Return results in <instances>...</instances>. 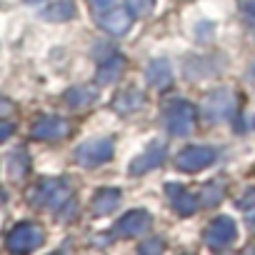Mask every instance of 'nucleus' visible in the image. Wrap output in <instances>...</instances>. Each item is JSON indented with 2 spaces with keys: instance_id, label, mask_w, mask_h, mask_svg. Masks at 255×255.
<instances>
[{
  "instance_id": "obj_6",
  "label": "nucleus",
  "mask_w": 255,
  "mask_h": 255,
  "mask_svg": "<svg viewBox=\"0 0 255 255\" xmlns=\"http://www.w3.org/2000/svg\"><path fill=\"white\" fill-rule=\"evenodd\" d=\"M235 238H238V228H235V220H230L228 215L215 218V220L208 225L205 235H203L205 245L213 248V250H223V248L233 245Z\"/></svg>"
},
{
  "instance_id": "obj_5",
  "label": "nucleus",
  "mask_w": 255,
  "mask_h": 255,
  "mask_svg": "<svg viewBox=\"0 0 255 255\" xmlns=\"http://www.w3.org/2000/svg\"><path fill=\"white\" fill-rule=\"evenodd\" d=\"M110 158H113V140H110V138L88 140V143H83V145L75 150V160H78L83 168H98V165L108 163Z\"/></svg>"
},
{
  "instance_id": "obj_29",
  "label": "nucleus",
  "mask_w": 255,
  "mask_h": 255,
  "mask_svg": "<svg viewBox=\"0 0 255 255\" xmlns=\"http://www.w3.org/2000/svg\"><path fill=\"white\" fill-rule=\"evenodd\" d=\"M3 200H5V195H3V193H0V203H3Z\"/></svg>"
},
{
  "instance_id": "obj_11",
  "label": "nucleus",
  "mask_w": 255,
  "mask_h": 255,
  "mask_svg": "<svg viewBox=\"0 0 255 255\" xmlns=\"http://www.w3.org/2000/svg\"><path fill=\"white\" fill-rule=\"evenodd\" d=\"M100 28L108 30L110 35H125L133 25V13L128 8H115V10H108L105 15H100Z\"/></svg>"
},
{
  "instance_id": "obj_4",
  "label": "nucleus",
  "mask_w": 255,
  "mask_h": 255,
  "mask_svg": "<svg viewBox=\"0 0 255 255\" xmlns=\"http://www.w3.org/2000/svg\"><path fill=\"white\" fill-rule=\"evenodd\" d=\"M43 243H45V233L35 223H20L8 235V248L13 253H30V250H38Z\"/></svg>"
},
{
  "instance_id": "obj_12",
  "label": "nucleus",
  "mask_w": 255,
  "mask_h": 255,
  "mask_svg": "<svg viewBox=\"0 0 255 255\" xmlns=\"http://www.w3.org/2000/svg\"><path fill=\"white\" fill-rule=\"evenodd\" d=\"M163 160H165V145L163 143H150L148 150L130 163V175H143V173L158 168Z\"/></svg>"
},
{
  "instance_id": "obj_18",
  "label": "nucleus",
  "mask_w": 255,
  "mask_h": 255,
  "mask_svg": "<svg viewBox=\"0 0 255 255\" xmlns=\"http://www.w3.org/2000/svg\"><path fill=\"white\" fill-rule=\"evenodd\" d=\"M73 15H75L73 0H58V3H53L50 8L43 10V18H48V20H70Z\"/></svg>"
},
{
  "instance_id": "obj_28",
  "label": "nucleus",
  "mask_w": 255,
  "mask_h": 255,
  "mask_svg": "<svg viewBox=\"0 0 255 255\" xmlns=\"http://www.w3.org/2000/svg\"><path fill=\"white\" fill-rule=\"evenodd\" d=\"M250 230H253V233H255V213H253V215H250Z\"/></svg>"
},
{
  "instance_id": "obj_15",
  "label": "nucleus",
  "mask_w": 255,
  "mask_h": 255,
  "mask_svg": "<svg viewBox=\"0 0 255 255\" xmlns=\"http://www.w3.org/2000/svg\"><path fill=\"white\" fill-rule=\"evenodd\" d=\"M123 70H125V60H123V55H110L100 68H98V83L100 85H113L120 75H123Z\"/></svg>"
},
{
  "instance_id": "obj_16",
  "label": "nucleus",
  "mask_w": 255,
  "mask_h": 255,
  "mask_svg": "<svg viewBox=\"0 0 255 255\" xmlns=\"http://www.w3.org/2000/svg\"><path fill=\"white\" fill-rule=\"evenodd\" d=\"M120 203V190L115 188H103L93 195V213L100 218V215H108L115 210V205Z\"/></svg>"
},
{
  "instance_id": "obj_2",
  "label": "nucleus",
  "mask_w": 255,
  "mask_h": 255,
  "mask_svg": "<svg viewBox=\"0 0 255 255\" xmlns=\"http://www.w3.org/2000/svg\"><path fill=\"white\" fill-rule=\"evenodd\" d=\"M165 125L168 130L178 138L188 135L195 128V108L188 100H173L165 108Z\"/></svg>"
},
{
  "instance_id": "obj_26",
  "label": "nucleus",
  "mask_w": 255,
  "mask_h": 255,
  "mask_svg": "<svg viewBox=\"0 0 255 255\" xmlns=\"http://www.w3.org/2000/svg\"><path fill=\"white\" fill-rule=\"evenodd\" d=\"M243 10L248 15H255V0H243Z\"/></svg>"
},
{
  "instance_id": "obj_10",
  "label": "nucleus",
  "mask_w": 255,
  "mask_h": 255,
  "mask_svg": "<svg viewBox=\"0 0 255 255\" xmlns=\"http://www.w3.org/2000/svg\"><path fill=\"white\" fill-rule=\"evenodd\" d=\"M150 225H153V218L148 210H130L118 220V235L135 238V235H143Z\"/></svg>"
},
{
  "instance_id": "obj_8",
  "label": "nucleus",
  "mask_w": 255,
  "mask_h": 255,
  "mask_svg": "<svg viewBox=\"0 0 255 255\" xmlns=\"http://www.w3.org/2000/svg\"><path fill=\"white\" fill-rule=\"evenodd\" d=\"M68 130H70V125L60 115H43L33 125V138H38V140H60V138L68 135Z\"/></svg>"
},
{
  "instance_id": "obj_9",
  "label": "nucleus",
  "mask_w": 255,
  "mask_h": 255,
  "mask_svg": "<svg viewBox=\"0 0 255 255\" xmlns=\"http://www.w3.org/2000/svg\"><path fill=\"white\" fill-rule=\"evenodd\" d=\"M165 195H168V200L173 203L175 213L183 215V218L193 215V213L200 208V200H198L190 190H185L183 185H178V183H168V185H165Z\"/></svg>"
},
{
  "instance_id": "obj_21",
  "label": "nucleus",
  "mask_w": 255,
  "mask_h": 255,
  "mask_svg": "<svg viewBox=\"0 0 255 255\" xmlns=\"http://www.w3.org/2000/svg\"><path fill=\"white\" fill-rule=\"evenodd\" d=\"M155 8V0H128V10L133 15H148Z\"/></svg>"
},
{
  "instance_id": "obj_30",
  "label": "nucleus",
  "mask_w": 255,
  "mask_h": 255,
  "mask_svg": "<svg viewBox=\"0 0 255 255\" xmlns=\"http://www.w3.org/2000/svg\"><path fill=\"white\" fill-rule=\"evenodd\" d=\"M28 3H38V0H28Z\"/></svg>"
},
{
  "instance_id": "obj_23",
  "label": "nucleus",
  "mask_w": 255,
  "mask_h": 255,
  "mask_svg": "<svg viewBox=\"0 0 255 255\" xmlns=\"http://www.w3.org/2000/svg\"><path fill=\"white\" fill-rule=\"evenodd\" d=\"M160 250H163L160 240H148L145 245H140V253H160Z\"/></svg>"
},
{
  "instance_id": "obj_14",
  "label": "nucleus",
  "mask_w": 255,
  "mask_h": 255,
  "mask_svg": "<svg viewBox=\"0 0 255 255\" xmlns=\"http://www.w3.org/2000/svg\"><path fill=\"white\" fill-rule=\"evenodd\" d=\"M145 80H148V85H153L158 90H165L173 80V68L168 65V60H153L145 70Z\"/></svg>"
},
{
  "instance_id": "obj_19",
  "label": "nucleus",
  "mask_w": 255,
  "mask_h": 255,
  "mask_svg": "<svg viewBox=\"0 0 255 255\" xmlns=\"http://www.w3.org/2000/svg\"><path fill=\"white\" fill-rule=\"evenodd\" d=\"M223 198H225V185H223V183H208V185L200 190V198H198V200H200V205L208 208V205H218Z\"/></svg>"
},
{
  "instance_id": "obj_27",
  "label": "nucleus",
  "mask_w": 255,
  "mask_h": 255,
  "mask_svg": "<svg viewBox=\"0 0 255 255\" xmlns=\"http://www.w3.org/2000/svg\"><path fill=\"white\" fill-rule=\"evenodd\" d=\"M13 110V105L10 103H5V100H0V115H8Z\"/></svg>"
},
{
  "instance_id": "obj_1",
  "label": "nucleus",
  "mask_w": 255,
  "mask_h": 255,
  "mask_svg": "<svg viewBox=\"0 0 255 255\" xmlns=\"http://www.w3.org/2000/svg\"><path fill=\"white\" fill-rule=\"evenodd\" d=\"M70 198H73V190H70L68 180H43L30 193V200L35 205H43V208H50V210H60Z\"/></svg>"
},
{
  "instance_id": "obj_7",
  "label": "nucleus",
  "mask_w": 255,
  "mask_h": 255,
  "mask_svg": "<svg viewBox=\"0 0 255 255\" xmlns=\"http://www.w3.org/2000/svg\"><path fill=\"white\" fill-rule=\"evenodd\" d=\"M215 160V150L208 145H188L185 150L178 153L175 158V168L183 173H198L203 168H208Z\"/></svg>"
},
{
  "instance_id": "obj_13",
  "label": "nucleus",
  "mask_w": 255,
  "mask_h": 255,
  "mask_svg": "<svg viewBox=\"0 0 255 255\" xmlns=\"http://www.w3.org/2000/svg\"><path fill=\"white\" fill-rule=\"evenodd\" d=\"M143 103H145V93H143V90H138V88H125L123 93L115 95L113 108H115L120 115H130V113L140 110Z\"/></svg>"
},
{
  "instance_id": "obj_22",
  "label": "nucleus",
  "mask_w": 255,
  "mask_h": 255,
  "mask_svg": "<svg viewBox=\"0 0 255 255\" xmlns=\"http://www.w3.org/2000/svg\"><path fill=\"white\" fill-rule=\"evenodd\" d=\"M238 208H240V210H250V208H255V188H250V190L238 200Z\"/></svg>"
},
{
  "instance_id": "obj_20",
  "label": "nucleus",
  "mask_w": 255,
  "mask_h": 255,
  "mask_svg": "<svg viewBox=\"0 0 255 255\" xmlns=\"http://www.w3.org/2000/svg\"><path fill=\"white\" fill-rule=\"evenodd\" d=\"M25 173H28V155H25V150H15L10 155V175L23 178Z\"/></svg>"
},
{
  "instance_id": "obj_25",
  "label": "nucleus",
  "mask_w": 255,
  "mask_h": 255,
  "mask_svg": "<svg viewBox=\"0 0 255 255\" xmlns=\"http://www.w3.org/2000/svg\"><path fill=\"white\" fill-rule=\"evenodd\" d=\"M90 3H93L95 10H110V5L115 3V0H90Z\"/></svg>"
},
{
  "instance_id": "obj_3",
  "label": "nucleus",
  "mask_w": 255,
  "mask_h": 255,
  "mask_svg": "<svg viewBox=\"0 0 255 255\" xmlns=\"http://www.w3.org/2000/svg\"><path fill=\"white\" fill-rule=\"evenodd\" d=\"M235 93L230 90H215L210 93L205 100H203V115L208 123H220V120H228L233 113H235Z\"/></svg>"
},
{
  "instance_id": "obj_24",
  "label": "nucleus",
  "mask_w": 255,
  "mask_h": 255,
  "mask_svg": "<svg viewBox=\"0 0 255 255\" xmlns=\"http://www.w3.org/2000/svg\"><path fill=\"white\" fill-rule=\"evenodd\" d=\"M10 135H13V125L10 123H3V125H0V143L8 140Z\"/></svg>"
},
{
  "instance_id": "obj_17",
  "label": "nucleus",
  "mask_w": 255,
  "mask_h": 255,
  "mask_svg": "<svg viewBox=\"0 0 255 255\" xmlns=\"http://www.w3.org/2000/svg\"><path fill=\"white\" fill-rule=\"evenodd\" d=\"M98 100V90L93 85H75L65 93V103L70 108H88Z\"/></svg>"
}]
</instances>
